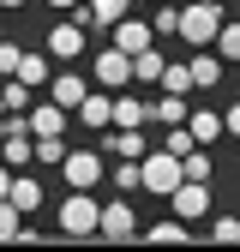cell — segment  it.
Wrapping results in <instances>:
<instances>
[{
	"label": "cell",
	"instance_id": "cell-28",
	"mask_svg": "<svg viewBox=\"0 0 240 252\" xmlns=\"http://www.w3.org/2000/svg\"><path fill=\"white\" fill-rule=\"evenodd\" d=\"M192 144H198V138H192V126H186V120H180V126H168V138H162V150H174V156H186Z\"/></svg>",
	"mask_w": 240,
	"mask_h": 252
},
{
	"label": "cell",
	"instance_id": "cell-18",
	"mask_svg": "<svg viewBox=\"0 0 240 252\" xmlns=\"http://www.w3.org/2000/svg\"><path fill=\"white\" fill-rule=\"evenodd\" d=\"M186 126H192L198 144H216L222 138V114H210V108H186Z\"/></svg>",
	"mask_w": 240,
	"mask_h": 252
},
{
	"label": "cell",
	"instance_id": "cell-30",
	"mask_svg": "<svg viewBox=\"0 0 240 252\" xmlns=\"http://www.w3.org/2000/svg\"><path fill=\"white\" fill-rule=\"evenodd\" d=\"M18 228H24V216L12 210V198H0V240H18Z\"/></svg>",
	"mask_w": 240,
	"mask_h": 252
},
{
	"label": "cell",
	"instance_id": "cell-10",
	"mask_svg": "<svg viewBox=\"0 0 240 252\" xmlns=\"http://www.w3.org/2000/svg\"><path fill=\"white\" fill-rule=\"evenodd\" d=\"M72 114H78V126H90V132L114 126V90H84V102H78Z\"/></svg>",
	"mask_w": 240,
	"mask_h": 252
},
{
	"label": "cell",
	"instance_id": "cell-33",
	"mask_svg": "<svg viewBox=\"0 0 240 252\" xmlns=\"http://www.w3.org/2000/svg\"><path fill=\"white\" fill-rule=\"evenodd\" d=\"M222 132H234V138H240V96H234V108L222 114Z\"/></svg>",
	"mask_w": 240,
	"mask_h": 252
},
{
	"label": "cell",
	"instance_id": "cell-7",
	"mask_svg": "<svg viewBox=\"0 0 240 252\" xmlns=\"http://www.w3.org/2000/svg\"><path fill=\"white\" fill-rule=\"evenodd\" d=\"M168 210L180 222H192V216H210V180H180L168 192Z\"/></svg>",
	"mask_w": 240,
	"mask_h": 252
},
{
	"label": "cell",
	"instance_id": "cell-11",
	"mask_svg": "<svg viewBox=\"0 0 240 252\" xmlns=\"http://www.w3.org/2000/svg\"><path fill=\"white\" fill-rule=\"evenodd\" d=\"M108 30H114V48H126V54L156 48V30H150V24H138V18H120V24H108Z\"/></svg>",
	"mask_w": 240,
	"mask_h": 252
},
{
	"label": "cell",
	"instance_id": "cell-9",
	"mask_svg": "<svg viewBox=\"0 0 240 252\" xmlns=\"http://www.w3.org/2000/svg\"><path fill=\"white\" fill-rule=\"evenodd\" d=\"M66 120H72V108H60L54 96L24 108V126H30V138H42V132H66Z\"/></svg>",
	"mask_w": 240,
	"mask_h": 252
},
{
	"label": "cell",
	"instance_id": "cell-29",
	"mask_svg": "<svg viewBox=\"0 0 240 252\" xmlns=\"http://www.w3.org/2000/svg\"><path fill=\"white\" fill-rule=\"evenodd\" d=\"M162 90H174V96H186V90H192V72L168 60V66H162Z\"/></svg>",
	"mask_w": 240,
	"mask_h": 252
},
{
	"label": "cell",
	"instance_id": "cell-4",
	"mask_svg": "<svg viewBox=\"0 0 240 252\" xmlns=\"http://www.w3.org/2000/svg\"><path fill=\"white\" fill-rule=\"evenodd\" d=\"M96 234H102V240H138V210H132V198H126V192H114V198L102 204Z\"/></svg>",
	"mask_w": 240,
	"mask_h": 252
},
{
	"label": "cell",
	"instance_id": "cell-12",
	"mask_svg": "<svg viewBox=\"0 0 240 252\" xmlns=\"http://www.w3.org/2000/svg\"><path fill=\"white\" fill-rule=\"evenodd\" d=\"M186 72H192V90H216V84H222V54H216V48H198V54L186 60Z\"/></svg>",
	"mask_w": 240,
	"mask_h": 252
},
{
	"label": "cell",
	"instance_id": "cell-23",
	"mask_svg": "<svg viewBox=\"0 0 240 252\" xmlns=\"http://www.w3.org/2000/svg\"><path fill=\"white\" fill-rule=\"evenodd\" d=\"M0 102H6V114H24L30 108V84L24 78H6V84H0Z\"/></svg>",
	"mask_w": 240,
	"mask_h": 252
},
{
	"label": "cell",
	"instance_id": "cell-26",
	"mask_svg": "<svg viewBox=\"0 0 240 252\" xmlns=\"http://www.w3.org/2000/svg\"><path fill=\"white\" fill-rule=\"evenodd\" d=\"M210 48H216L222 60H240V24H228V18H222V30H216V42H210Z\"/></svg>",
	"mask_w": 240,
	"mask_h": 252
},
{
	"label": "cell",
	"instance_id": "cell-27",
	"mask_svg": "<svg viewBox=\"0 0 240 252\" xmlns=\"http://www.w3.org/2000/svg\"><path fill=\"white\" fill-rule=\"evenodd\" d=\"M174 24H180V6H174V0H156V18H150V30H156V36H174Z\"/></svg>",
	"mask_w": 240,
	"mask_h": 252
},
{
	"label": "cell",
	"instance_id": "cell-5",
	"mask_svg": "<svg viewBox=\"0 0 240 252\" xmlns=\"http://www.w3.org/2000/svg\"><path fill=\"white\" fill-rule=\"evenodd\" d=\"M60 174H66V186H96L102 174H108V162H102V150H66L60 156Z\"/></svg>",
	"mask_w": 240,
	"mask_h": 252
},
{
	"label": "cell",
	"instance_id": "cell-19",
	"mask_svg": "<svg viewBox=\"0 0 240 252\" xmlns=\"http://www.w3.org/2000/svg\"><path fill=\"white\" fill-rule=\"evenodd\" d=\"M132 12V0H90V30H108Z\"/></svg>",
	"mask_w": 240,
	"mask_h": 252
},
{
	"label": "cell",
	"instance_id": "cell-16",
	"mask_svg": "<svg viewBox=\"0 0 240 252\" xmlns=\"http://www.w3.org/2000/svg\"><path fill=\"white\" fill-rule=\"evenodd\" d=\"M108 180H114V192H144V174H138V162H132V156H114V168H108Z\"/></svg>",
	"mask_w": 240,
	"mask_h": 252
},
{
	"label": "cell",
	"instance_id": "cell-3",
	"mask_svg": "<svg viewBox=\"0 0 240 252\" xmlns=\"http://www.w3.org/2000/svg\"><path fill=\"white\" fill-rule=\"evenodd\" d=\"M138 174H144V192H156V198H168L174 186L186 180V174H180V156H174V150H144V156H138Z\"/></svg>",
	"mask_w": 240,
	"mask_h": 252
},
{
	"label": "cell",
	"instance_id": "cell-24",
	"mask_svg": "<svg viewBox=\"0 0 240 252\" xmlns=\"http://www.w3.org/2000/svg\"><path fill=\"white\" fill-rule=\"evenodd\" d=\"M144 234H150V240H156V246H180V240H186V222H180V216H174V222H168V216H162V222H150Z\"/></svg>",
	"mask_w": 240,
	"mask_h": 252
},
{
	"label": "cell",
	"instance_id": "cell-8",
	"mask_svg": "<svg viewBox=\"0 0 240 252\" xmlns=\"http://www.w3.org/2000/svg\"><path fill=\"white\" fill-rule=\"evenodd\" d=\"M90 72H96L102 90H132V54H126V48H102Z\"/></svg>",
	"mask_w": 240,
	"mask_h": 252
},
{
	"label": "cell",
	"instance_id": "cell-35",
	"mask_svg": "<svg viewBox=\"0 0 240 252\" xmlns=\"http://www.w3.org/2000/svg\"><path fill=\"white\" fill-rule=\"evenodd\" d=\"M48 6H54V12H66V6H78V0H48Z\"/></svg>",
	"mask_w": 240,
	"mask_h": 252
},
{
	"label": "cell",
	"instance_id": "cell-32",
	"mask_svg": "<svg viewBox=\"0 0 240 252\" xmlns=\"http://www.w3.org/2000/svg\"><path fill=\"white\" fill-rule=\"evenodd\" d=\"M18 54H24L18 42H0V78H12V72H18Z\"/></svg>",
	"mask_w": 240,
	"mask_h": 252
},
{
	"label": "cell",
	"instance_id": "cell-36",
	"mask_svg": "<svg viewBox=\"0 0 240 252\" xmlns=\"http://www.w3.org/2000/svg\"><path fill=\"white\" fill-rule=\"evenodd\" d=\"M0 6H6V12H18V6H24V0H0Z\"/></svg>",
	"mask_w": 240,
	"mask_h": 252
},
{
	"label": "cell",
	"instance_id": "cell-6",
	"mask_svg": "<svg viewBox=\"0 0 240 252\" xmlns=\"http://www.w3.org/2000/svg\"><path fill=\"white\" fill-rule=\"evenodd\" d=\"M84 42H90V30L66 12V18H60L54 30H48V60H66V66H72V60L84 54Z\"/></svg>",
	"mask_w": 240,
	"mask_h": 252
},
{
	"label": "cell",
	"instance_id": "cell-31",
	"mask_svg": "<svg viewBox=\"0 0 240 252\" xmlns=\"http://www.w3.org/2000/svg\"><path fill=\"white\" fill-rule=\"evenodd\" d=\"M210 240H240V216H210Z\"/></svg>",
	"mask_w": 240,
	"mask_h": 252
},
{
	"label": "cell",
	"instance_id": "cell-34",
	"mask_svg": "<svg viewBox=\"0 0 240 252\" xmlns=\"http://www.w3.org/2000/svg\"><path fill=\"white\" fill-rule=\"evenodd\" d=\"M6 186H12V168H6V162H0V198H6Z\"/></svg>",
	"mask_w": 240,
	"mask_h": 252
},
{
	"label": "cell",
	"instance_id": "cell-2",
	"mask_svg": "<svg viewBox=\"0 0 240 252\" xmlns=\"http://www.w3.org/2000/svg\"><path fill=\"white\" fill-rule=\"evenodd\" d=\"M96 216H102V204L90 198L84 186H72L66 204H60V234H66V240H90V234H96Z\"/></svg>",
	"mask_w": 240,
	"mask_h": 252
},
{
	"label": "cell",
	"instance_id": "cell-14",
	"mask_svg": "<svg viewBox=\"0 0 240 252\" xmlns=\"http://www.w3.org/2000/svg\"><path fill=\"white\" fill-rule=\"evenodd\" d=\"M84 90H90V84H84V72H72V66L48 78V96H54L60 108H78V102H84Z\"/></svg>",
	"mask_w": 240,
	"mask_h": 252
},
{
	"label": "cell",
	"instance_id": "cell-15",
	"mask_svg": "<svg viewBox=\"0 0 240 252\" xmlns=\"http://www.w3.org/2000/svg\"><path fill=\"white\" fill-rule=\"evenodd\" d=\"M114 126H150V102H138L132 90H114Z\"/></svg>",
	"mask_w": 240,
	"mask_h": 252
},
{
	"label": "cell",
	"instance_id": "cell-21",
	"mask_svg": "<svg viewBox=\"0 0 240 252\" xmlns=\"http://www.w3.org/2000/svg\"><path fill=\"white\" fill-rule=\"evenodd\" d=\"M180 174H186V180H216V162H210V150H204V144H192L186 156H180Z\"/></svg>",
	"mask_w": 240,
	"mask_h": 252
},
{
	"label": "cell",
	"instance_id": "cell-25",
	"mask_svg": "<svg viewBox=\"0 0 240 252\" xmlns=\"http://www.w3.org/2000/svg\"><path fill=\"white\" fill-rule=\"evenodd\" d=\"M60 156H66V138H60V132H42V138H36V162L60 168Z\"/></svg>",
	"mask_w": 240,
	"mask_h": 252
},
{
	"label": "cell",
	"instance_id": "cell-1",
	"mask_svg": "<svg viewBox=\"0 0 240 252\" xmlns=\"http://www.w3.org/2000/svg\"><path fill=\"white\" fill-rule=\"evenodd\" d=\"M216 30H222V0H186V6H180V24H174L180 42L210 48V42H216Z\"/></svg>",
	"mask_w": 240,
	"mask_h": 252
},
{
	"label": "cell",
	"instance_id": "cell-22",
	"mask_svg": "<svg viewBox=\"0 0 240 252\" xmlns=\"http://www.w3.org/2000/svg\"><path fill=\"white\" fill-rule=\"evenodd\" d=\"M150 120H156V126H180V120H186V96H174V90H162V102L150 108Z\"/></svg>",
	"mask_w": 240,
	"mask_h": 252
},
{
	"label": "cell",
	"instance_id": "cell-13",
	"mask_svg": "<svg viewBox=\"0 0 240 252\" xmlns=\"http://www.w3.org/2000/svg\"><path fill=\"white\" fill-rule=\"evenodd\" d=\"M6 198H12V210H18V216H36V210H42V180H36V174H12Z\"/></svg>",
	"mask_w": 240,
	"mask_h": 252
},
{
	"label": "cell",
	"instance_id": "cell-17",
	"mask_svg": "<svg viewBox=\"0 0 240 252\" xmlns=\"http://www.w3.org/2000/svg\"><path fill=\"white\" fill-rule=\"evenodd\" d=\"M12 78H24L30 90H42L48 78H54V66H48V54H18V72Z\"/></svg>",
	"mask_w": 240,
	"mask_h": 252
},
{
	"label": "cell",
	"instance_id": "cell-20",
	"mask_svg": "<svg viewBox=\"0 0 240 252\" xmlns=\"http://www.w3.org/2000/svg\"><path fill=\"white\" fill-rule=\"evenodd\" d=\"M162 66H168V60H162L156 48H144V54H132V84H162Z\"/></svg>",
	"mask_w": 240,
	"mask_h": 252
}]
</instances>
